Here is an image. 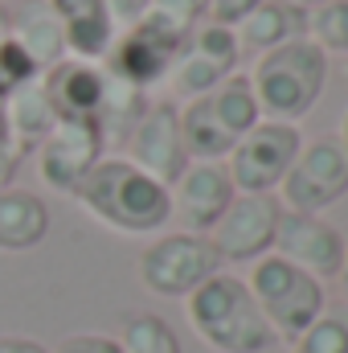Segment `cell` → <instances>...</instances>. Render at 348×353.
I'll use <instances>...</instances> for the list:
<instances>
[{"mask_svg":"<svg viewBox=\"0 0 348 353\" xmlns=\"http://www.w3.org/2000/svg\"><path fill=\"white\" fill-rule=\"evenodd\" d=\"M246 292L254 296L262 321L274 341L291 345L320 312H324V283L312 279L307 271L291 267L279 255H262L250 263V275L242 279Z\"/></svg>","mask_w":348,"mask_h":353,"instance_id":"obj_4","label":"cell"},{"mask_svg":"<svg viewBox=\"0 0 348 353\" xmlns=\"http://www.w3.org/2000/svg\"><path fill=\"white\" fill-rule=\"evenodd\" d=\"M58 21H62V33H66V54L70 58H83V62H102L119 25L107 8V0H50Z\"/></svg>","mask_w":348,"mask_h":353,"instance_id":"obj_16","label":"cell"},{"mask_svg":"<svg viewBox=\"0 0 348 353\" xmlns=\"http://www.w3.org/2000/svg\"><path fill=\"white\" fill-rule=\"evenodd\" d=\"M283 4H291V8H299V12H312V8H320L324 0H283Z\"/></svg>","mask_w":348,"mask_h":353,"instance_id":"obj_35","label":"cell"},{"mask_svg":"<svg viewBox=\"0 0 348 353\" xmlns=\"http://www.w3.org/2000/svg\"><path fill=\"white\" fill-rule=\"evenodd\" d=\"M180 115V140H184V152L188 161H226L230 148H234V136L217 123L209 99H188L184 107H176Z\"/></svg>","mask_w":348,"mask_h":353,"instance_id":"obj_20","label":"cell"},{"mask_svg":"<svg viewBox=\"0 0 348 353\" xmlns=\"http://www.w3.org/2000/svg\"><path fill=\"white\" fill-rule=\"evenodd\" d=\"M41 87H45V99H50L58 119L98 123V107H102V94H107V70L98 62L62 58L58 66H50L41 74Z\"/></svg>","mask_w":348,"mask_h":353,"instance_id":"obj_14","label":"cell"},{"mask_svg":"<svg viewBox=\"0 0 348 353\" xmlns=\"http://www.w3.org/2000/svg\"><path fill=\"white\" fill-rule=\"evenodd\" d=\"M348 193V161L336 140H303L287 176L274 189V201L287 214H320Z\"/></svg>","mask_w":348,"mask_h":353,"instance_id":"obj_6","label":"cell"},{"mask_svg":"<svg viewBox=\"0 0 348 353\" xmlns=\"http://www.w3.org/2000/svg\"><path fill=\"white\" fill-rule=\"evenodd\" d=\"M148 4L152 0H107V8H111V17H115V25H135L144 12H148Z\"/></svg>","mask_w":348,"mask_h":353,"instance_id":"obj_30","label":"cell"},{"mask_svg":"<svg viewBox=\"0 0 348 353\" xmlns=\"http://www.w3.org/2000/svg\"><path fill=\"white\" fill-rule=\"evenodd\" d=\"M102 132L98 123L83 119H58L54 132L37 144V176L54 189V193H74L83 185V176L102 161Z\"/></svg>","mask_w":348,"mask_h":353,"instance_id":"obj_10","label":"cell"},{"mask_svg":"<svg viewBox=\"0 0 348 353\" xmlns=\"http://www.w3.org/2000/svg\"><path fill=\"white\" fill-rule=\"evenodd\" d=\"M148 111V90L127 87L119 79L107 74V94H102V107H98V132L102 140H127V132L140 123V115Z\"/></svg>","mask_w":348,"mask_h":353,"instance_id":"obj_22","label":"cell"},{"mask_svg":"<svg viewBox=\"0 0 348 353\" xmlns=\"http://www.w3.org/2000/svg\"><path fill=\"white\" fill-rule=\"evenodd\" d=\"M115 345L123 353H180L173 325L156 312H127L115 329Z\"/></svg>","mask_w":348,"mask_h":353,"instance_id":"obj_23","label":"cell"},{"mask_svg":"<svg viewBox=\"0 0 348 353\" xmlns=\"http://www.w3.org/2000/svg\"><path fill=\"white\" fill-rule=\"evenodd\" d=\"M70 197L98 226H107L115 234H127V239L156 234L173 222L168 185H160L156 176L135 169L127 157H102Z\"/></svg>","mask_w":348,"mask_h":353,"instance_id":"obj_1","label":"cell"},{"mask_svg":"<svg viewBox=\"0 0 348 353\" xmlns=\"http://www.w3.org/2000/svg\"><path fill=\"white\" fill-rule=\"evenodd\" d=\"M336 283H340V300H345V312H348V243H345V259H340V271H336Z\"/></svg>","mask_w":348,"mask_h":353,"instance_id":"obj_33","label":"cell"},{"mask_svg":"<svg viewBox=\"0 0 348 353\" xmlns=\"http://www.w3.org/2000/svg\"><path fill=\"white\" fill-rule=\"evenodd\" d=\"M279 218H283V205L274 201V193H238L205 239L221 263H254L270 255Z\"/></svg>","mask_w":348,"mask_h":353,"instance_id":"obj_9","label":"cell"},{"mask_svg":"<svg viewBox=\"0 0 348 353\" xmlns=\"http://www.w3.org/2000/svg\"><path fill=\"white\" fill-rule=\"evenodd\" d=\"M234 197H238V189L221 161H188V169L168 185L173 218L188 234H209Z\"/></svg>","mask_w":348,"mask_h":353,"instance_id":"obj_13","label":"cell"},{"mask_svg":"<svg viewBox=\"0 0 348 353\" xmlns=\"http://www.w3.org/2000/svg\"><path fill=\"white\" fill-rule=\"evenodd\" d=\"M4 37L17 41L25 50V58L45 74L50 66H58L66 54V33L62 21L54 12L50 0H12V8L4 12Z\"/></svg>","mask_w":348,"mask_h":353,"instance_id":"obj_15","label":"cell"},{"mask_svg":"<svg viewBox=\"0 0 348 353\" xmlns=\"http://www.w3.org/2000/svg\"><path fill=\"white\" fill-rule=\"evenodd\" d=\"M303 37L324 58H332V54L348 58V0H324L320 8H312L303 21Z\"/></svg>","mask_w":348,"mask_h":353,"instance_id":"obj_25","label":"cell"},{"mask_svg":"<svg viewBox=\"0 0 348 353\" xmlns=\"http://www.w3.org/2000/svg\"><path fill=\"white\" fill-rule=\"evenodd\" d=\"M50 234V205L21 185L0 189V251L4 255H21L41 247Z\"/></svg>","mask_w":348,"mask_h":353,"instance_id":"obj_17","label":"cell"},{"mask_svg":"<svg viewBox=\"0 0 348 353\" xmlns=\"http://www.w3.org/2000/svg\"><path fill=\"white\" fill-rule=\"evenodd\" d=\"M144 17H152L156 25H164L176 37H188L205 21V0H152Z\"/></svg>","mask_w":348,"mask_h":353,"instance_id":"obj_27","label":"cell"},{"mask_svg":"<svg viewBox=\"0 0 348 353\" xmlns=\"http://www.w3.org/2000/svg\"><path fill=\"white\" fill-rule=\"evenodd\" d=\"M246 79L259 99L262 119L299 123L303 115H312V107L328 87V58L307 37H295L287 46L254 54V66Z\"/></svg>","mask_w":348,"mask_h":353,"instance_id":"obj_3","label":"cell"},{"mask_svg":"<svg viewBox=\"0 0 348 353\" xmlns=\"http://www.w3.org/2000/svg\"><path fill=\"white\" fill-rule=\"evenodd\" d=\"M0 353H54V350H45V345H41V341H33V337L0 333Z\"/></svg>","mask_w":348,"mask_h":353,"instance_id":"obj_32","label":"cell"},{"mask_svg":"<svg viewBox=\"0 0 348 353\" xmlns=\"http://www.w3.org/2000/svg\"><path fill=\"white\" fill-rule=\"evenodd\" d=\"M345 74H348V62H345Z\"/></svg>","mask_w":348,"mask_h":353,"instance_id":"obj_36","label":"cell"},{"mask_svg":"<svg viewBox=\"0 0 348 353\" xmlns=\"http://www.w3.org/2000/svg\"><path fill=\"white\" fill-rule=\"evenodd\" d=\"M254 4H262V0H205V21H217V25H238Z\"/></svg>","mask_w":348,"mask_h":353,"instance_id":"obj_29","label":"cell"},{"mask_svg":"<svg viewBox=\"0 0 348 353\" xmlns=\"http://www.w3.org/2000/svg\"><path fill=\"white\" fill-rule=\"evenodd\" d=\"M291 353H348V312L345 308H324L291 341Z\"/></svg>","mask_w":348,"mask_h":353,"instance_id":"obj_26","label":"cell"},{"mask_svg":"<svg viewBox=\"0 0 348 353\" xmlns=\"http://www.w3.org/2000/svg\"><path fill=\"white\" fill-rule=\"evenodd\" d=\"M4 115H8V140L17 144V152L25 157V152H37V144L54 132V123H58V115H54V107H50V99H45V87H41V79H33V83H25V87H17L8 99H4Z\"/></svg>","mask_w":348,"mask_h":353,"instance_id":"obj_19","label":"cell"},{"mask_svg":"<svg viewBox=\"0 0 348 353\" xmlns=\"http://www.w3.org/2000/svg\"><path fill=\"white\" fill-rule=\"evenodd\" d=\"M340 152H345V161H348V107H345V115H340Z\"/></svg>","mask_w":348,"mask_h":353,"instance_id":"obj_34","label":"cell"},{"mask_svg":"<svg viewBox=\"0 0 348 353\" xmlns=\"http://www.w3.org/2000/svg\"><path fill=\"white\" fill-rule=\"evenodd\" d=\"M270 255L287 259L291 267L307 271L312 279H336L340 259H345V234L324 222L320 214H287L279 218V230H274V247Z\"/></svg>","mask_w":348,"mask_h":353,"instance_id":"obj_12","label":"cell"},{"mask_svg":"<svg viewBox=\"0 0 348 353\" xmlns=\"http://www.w3.org/2000/svg\"><path fill=\"white\" fill-rule=\"evenodd\" d=\"M221 79H230V70H221L217 62H209L205 54H197L188 41H184V50L176 54V62L168 66V90H173L176 99H201V94H209V90L217 87Z\"/></svg>","mask_w":348,"mask_h":353,"instance_id":"obj_24","label":"cell"},{"mask_svg":"<svg viewBox=\"0 0 348 353\" xmlns=\"http://www.w3.org/2000/svg\"><path fill=\"white\" fill-rule=\"evenodd\" d=\"M123 144H127V161L148 176H156L160 185H173L188 169V152L180 140V115H176V103L168 99L148 103V111L140 115V123L127 132Z\"/></svg>","mask_w":348,"mask_h":353,"instance_id":"obj_11","label":"cell"},{"mask_svg":"<svg viewBox=\"0 0 348 353\" xmlns=\"http://www.w3.org/2000/svg\"><path fill=\"white\" fill-rule=\"evenodd\" d=\"M205 99H209V107H213L217 123H221L234 140H238V136H246V132L262 119L259 99H254V90H250V79H246V74H230V79H221L217 87L205 94Z\"/></svg>","mask_w":348,"mask_h":353,"instance_id":"obj_21","label":"cell"},{"mask_svg":"<svg viewBox=\"0 0 348 353\" xmlns=\"http://www.w3.org/2000/svg\"><path fill=\"white\" fill-rule=\"evenodd\" d=\"M54 353H123V350H119L115 337H107V333H70V337L58 341Z\"/></svg>","mask_w":348,"mask_h":353,"instance_id":"obj_28","label":"cell"},{"mask_svg":"<svg viewBox=\"0 0 348 353\" xmlns=\"http://www.w3.org/2000/svg\"><path fill=\"white\" fill-rule=\"evenodd\" d=\"M184 321L213 353H262L274 345L254 296L238 275H209L184 296Z\"/></svg>","mask_w":348,"mask_h":353,"instance_id":"obj_2","label":"cell"},{"mask_svg":"<svg viewBox=\"0 0 348 353\" xmlns=\"http://www.w3.org/2000/svg\"><path fill=\"white\" fill-rule=\"evenodd\" d=\"M303 21H307V12H299L283 0H262L234 25V37H238L242 50L266 54L274 46H287V41L303 37Z\"/></svg>","mask_w":348,"mask_h":353,"instance_id":"obj_18","label":"cell"},{"mask_svg":"<svg viewBox=\"0 0 348 353\" xmlns=\"http://www.w3.org/2000/svg\"><path fill=\"white\" fill-rule=\"evenodd\" d=\"M303 136L299 123H279V119H259L246 136L234 140L226 157V173L238 193H274L279 181L287 176Z\"/></svg>","mask_w":348,"mask_h":353,"instance_id":"obj_7","label":"cell"},{"mask_svg":"<svg viewBox=\"0 0 348 353\" xmlns=\"http://www.w3.org/2000/svg\"><path fill=\"white\" fill-rule=\"evenodd\" d=\"M184 41H188V37L168 33V29L156 25L152 17H140L135 25H127V29L115 33L111 50H107V58H102L98 66H102L111 79L127 83V87L148 90V87H156V83L168 79V66L176 62V54L184 50Z\"/></svg>","mask_w":348,"mask_h":353,"instance_id":"obj_8","label":"cell"},{"mask_svg":"<svg viewBox=\"0 0 348 353\" xmlns=\"http://www.w3.org/2000/svg\"><path fill=\"white\" fill-rule=\"evenodd\" d=\"M17 165H21V152H17V144H12L8 136H0V189H8V185H12Z\"/></svg>","mask_w":348,"mask_h":353,"instance_id":"obj_31","label":"cell"},{"mask_svg":"<svg viewBox=\"0 0 348 353\" xmlns=\"http://www.w3.org/2000/svg\"><path fill=\"white\" fill-rule=\"evenodd\" d=\"M217 271H221V259L209 247V239L205 234H188V230L156 234L135 259L140 283L152 296H168V300H184L193 288H201Z\"/></svg>","mask_w":348,"mask_h":353,"instance_id":"obj_5","label":"cell"}]
</instances>
